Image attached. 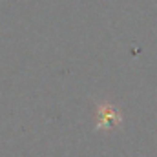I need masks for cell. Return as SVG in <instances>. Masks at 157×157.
Here are the masks:
<instances>
[{"label": "cell", "mask_w": 157, "mask_h": 157, "mask_svg": "<svg viewBox=\"0 0 157 157\" xmlns=\"http://www.w3.org/2000/svg\"><path fill=\"white\" fill-rule=\"evenodd\" d=\"M101 115H99V124L101 126H108V124H117L119 121V113L117 110H113V108H110V106H102L101 108V112H99Z\"/></svg>", "instance_id": "6da1fadb"}]
</instances>
